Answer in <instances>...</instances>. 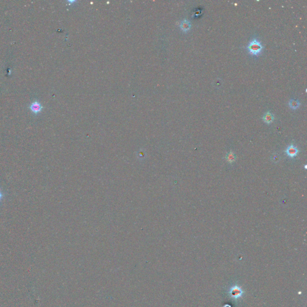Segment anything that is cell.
I'll list each match as a JSON object with an SVG mask.
<instances>
[{
    "label": "cell",
    "instance_id": "10",
    "mask_svg": "<svg viewBox=\"0 0 307 307\" xmlns=\"http://www.w3.org/2000/svg\"><path fill=\"white\" fill-rule=\"evenodd\" d=\"M3 197H4V194H3V192H2L1 190H0V202H1L2 199H3Z\"/></svg>",
    "mask_w": 307,
    "mask_h": 307
},
{
    "label": "cell",
    "instance_id": "5",
    "mask_svg": "<svg viewBox=\"0 0 307 307\" xmlns=\"http://www.w3.org/2000/svg\"><path fill=\"white\" fill-rule=\"evenodd\" d=\"M274 119H275L274 115L270 111H266L265 113V114L263 115V117H262V119H263V122L267 124H272L274 121Z\"/></svg>",
    "mask_w": 307,
    "mask_h": 307
},
{
    "label": "cell",
    "instance_id": "3",
    "mask_svg": "<svg viewBox=\"0 0 307 307\" xmlns=\"http://www.w3.org/2000/svg\"><path fill=\"white\" fill-rule=\"evenodd\" d=\"M229 293L232 298L234 299H238L242 296L243 291L239 286H235L230 289Z\"/></svg>",
    "mask_w": 307,
    "mask_h": 307
},
{
    "label": "cell",
    "instance_id": "7",
    "mask_svg": "<svg viewBox=\"0 0 307 307\" xmlns=\"http://www.w3.org/2000/svg\"><path fill=\"white\" fill-rule=\"evenodd\" d=\"M225 158L227 163H228L229 164H233L236 161L237 157L235 155V154L232 151H230L228 153H227Z\"/></svg>",
    "mask_w": 307,
    "mask_h": 307
},
{
    "label": "cell",
    "instance_id": "1",
    "mask_svg": "<svg viewBox=\"0 0 307 307\" xmlns=\"http://www.w3.org/2000/svg\"><path fill=\"white\" fill-rule=\"evenodd\" d=\"M248 53L254 56H259L262 54L264 47L261 41L256 37L251 39L245 48Z\"/></svg>",
    "mask_w": 307,
    "mask_h": 307
},
{
    "label": "cell",
    "instance_id": "8",
    "mask_svg": "<svg viewBox=\"0 0 307 307\" xmlns=\"http://www.w3.org/2000/svg\"><path fill=\"white\" fill-rule=\"evenodd\" d=\"M301 105V103L299 100L297 99H290L288 101V106L292 110L298 109Z\"/></svg>",
    "mask_w": 307,
    "mask_h": 307
},
{
    "label": "cell",
    "instance_id": "9",
    "mask_svg": "<svg viewBox=\"0 0 307 307\" xmlns=\"http://www.w3.org/2000/svg\"><path fill=\"white\" fill-rule=\"evenodd\" d=\"M280 158H280V155L277 153H273L271 157V161L275 163L279 162L280 161Z\"/></svg>",
    "mask_w": 307,
    "mask_h": 307
},
{
    "label": "cell",
    "instance_id": "6",
    "mask_svg": "<svg viewBox=\"0 0 307 307\" xmlns=\"http://www.w3.org/2000/svg\"><path fill=\"white\" fill-rule=\"evenodd\" d=\"M179 26L182 31H183V33H187L191 29V24L190 21H188L187 19H185L181 21Z\"/></svg>",
    "mask_w": 307,
    "mask_h": 307
},
{
    "label": "cell",
    "instance_id": "11",
    "mask_svg": "<svg viewBox=\"0 0 307 307\" xmlns=\"http://www.w3.org/2000/svg\"><path fill=\"white\" fill-rule=\"evenodd\" d=\"M305 169H306V165H305Z\"/></svg>",
    "mask_w": 307,
    "mask_h": 307
},
{
    "label": "cell",
    "instance_id": "4",
    "mask_svg": "<svg viewBox=\"0 0 307 307\" xmlns=\"http://www.w3.org/2000/svg\"><path fill=\"white\" fill-rule=\"evenodd\" d=\"M29 109L34 114H38L42 110L43 106L41 105V104L39 101H35L31 104V105L29 106Z\"/></svg>",
    "mask_w": 307,
    "mask_h": 307
},
{
    "label": "cell",
    "instance_id": "2",
    "mask_svg": "<svg viewBox=\"0 0 307 307\" xmlns=\"http://www.w3.org/2000/svg\"><path fill=\"white\" fill-rule=\"evenodd\" d=\"M284 152L286 153L287 156H288L289 158H295L299 154V153L300 152V150L294 144H291L285 149Z\"/></svg>",
    "mask_w": 307,
    "mask_h": 307
}]
</instances>
